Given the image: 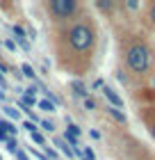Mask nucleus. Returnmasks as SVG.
Here are the masks:
<instances>
[{"instance_id": "nucleus-1", "label": "nucleus", "mask_w": 155, "mask_h": 160, "mask_svg": "<svg viewBox=\"0 0 155 160\" xmlns=\"http://www.w3.org/2000/svg\"><path fill=\"white\" fill-rule=\"evenodd\" d=\"M125 67H128L135 76L139 78H148L155 76V48L153 43L146 39H132L125 48Z\"/></svg>"}, {"instance_id": "nucleus-2", "label": "nucleus", "mask_w": 155, "mask_h": 160, "mask_svg": "<svg viewBox=\"0 0 155 160\" xmlns=\"http://www.w3.org/2000/svg\"><path fill=\"white\" fill-rule=\"evenodd\" d=\"M94 41H96V32H94V28L89 23H78V25H73L69 30V43L78 50V53L91 50Z\"/></svg>"}, {"instance_id": "nucleus-3", "label": "nucleus", "mask_w": 155, "mask_h": 160, "mask_svg": "<svg viewBox=\"0 0 155 160\" xmlns=\"http://www.w3.org/2000/svg\"><path fill=\"white\" fill-rule=\"evenodd\" d=\"M75 9H78L75 0H53V2H50V12H53L57 18H69Z\"/></svg>"}, {"instance_id": "nucleus-4", "label": "nucleus", "mask_w": 155, "mask_h": 160, "mask_svg": "<svg viewBox=\"0 0 155 160\" xmlns=\"http://www.w3.org/2000/svg\"><path fill=\"white\" fill-rule=\"evenodd\" d=\"M100 94H103V96L107 98V103L112 105V108H116V110H121V108H123V98L119 96V92H116L114 87L105 85V87H103V89H100Z\"/></svg>"}, {"instance_id": "nucleus-5", "label": "nucleus", "mask_w": 155, "mask_h": 160, "mask_svg": "<svg viewBox=\"0 0 155 160\" xmlns=\"http://www.w3.org/2000/svg\"><path fill=\"white\" fill-rule=\"evenodd\" d=\"M12 32L16 34V43H18L21 48H23V50H30V41H27V32L23 30V28H21V25H12Z\"/></svg>"}, {"instance_id": "nucleus-6", "label": "nucleus", "mask_w": 155, "mask_h": 160, "mask_svg": "<svg viewBox=\"0 0 155 160\" xmlns=\"http://www.w3.org/2000/svg\"><path fill=\"white\" fill-rule=\"evenodd\" d=\"M71 89H73V94H75V96H80V98H89V87H87L82 80H73L71 82Z\"/></svg>"}, {"instance_id": "nucleus-7", "label": "nucleus", "mask_w": 155, "mask_h": 160, "mask_svg": "<svg viewBox=\"0 0 155 160\" xmlns=\"http://www.w3.org/2000/svg\"><path fill=\"white\" fill-rule=\"evenodd\" d=\"M0 130H5L9 137H16L18 135V128H16V123L9 121V119H0Z\"/></svg>"}, {"instance_id": "nucleus-8", "label": "nucleus", "mask_w": 155, "mask_h": 160, "mask_svg": "<svg viewBox=\"0 0 155 160\" xmlns=\"http://www.w3.org/2000/svg\"><path fill=\"white\" fill-rule=\"evenodd\" d=\"M105 110H107V114H109V117H112L114 121H119L121 126H125V123H128V117H125V114H123L121 110H116V108H112V105H107Z\"/></svg>"}, {"instance_id": "nucleus-9", "label": "nucleus", "mask_w": 155, "mask_h": 160, "mask_svg": "<svg viewBox=\"0 0 155 160\" xmlns=\"http://www.w3.org/2000/svg\"><path fill=\"white\" fill-rule=\"evenodd\" d=\"M18 105L23 108V112H30L32 108L36 105V98H34V96H25V94H21V98H18Z\"/></svg>"}, {"instance_id": "nucleus-10", "label": "nucleus", "mask_w": 155, "mask_h": 160, "mask_svg": "<svg viewBox=\"0 0 155 160\" xmlns=\"http://www.w3.org/2000/svg\"><path fill=\"white\" fill-rule=\"evenodd\" d=\"M146 21H148V23H151V28L155 30V0L146 5Z\"/></svg>"}, {"instance_id": "nucleus-11", "label": "nucleus", "mask_w": 155, "mask_h": 160, "mask_svg": "<svg viewBox=\"0 0 155 160\" xmlns=\"http://www.w3.org/2000/svg\"><path fill=\"white\" fill-rule=\"evenodd\" d=\"M36 108L43 112H55V103H50L48 98H41V101H36Z\"/></svg>"}, {"instance_id": "nucleus-12", "label": "nucleus", "mask_w": 155, "mask_h": 160, "mask_svg": "<svg viewBox=\"0 0 155 160\" xmlns=\"http://www.w3.org/2000/svg\"><path fill=\"white\" fill-rule=\"evenodd\" d=\"M2 110H5V117H7V119H14V121H16V119L21 117V112H18L14 105H5Z\"/></svg>"}, {"instance_id": "nucleus-13", "label": "nucleus", "mask_w": 155, "mask_h": 160, "mask_svg": "<svg viewBox=\"0 0 155 160\" xmlns=\"http://www.w3.org/2000/svg\"><path fill=\"white\" fill-rule=\"evenodd\" d=\"M30 140H32L34 144H39V147H46V137H43V135L39 133V128H36V130H32V133H30Z\"/></svg>"}, {"instance_id": "nucleus-14", "label": "nucleus", "mask_w": 155, "mask_h": 160, "mask_svg": "<svg viewBox=\"0 0 155 160\" xmlns=\"http://www.w3.org/2000/svg\"><path fill=\"white\" fill-rule=\"evenodd\" d=\"M55 147H60V151H62V153H64V156H69V158L73 156V151L69 149V144H66V142H64V137H62V140H55Z\"/></svg>"}, {"instance_id": "nucleus-15", "label": "nucleus", "mask_w": 155, "mask_h": 160, "mask_svg": "<svg viewBox=\"0 0 155 160\" xmlns=\"http://www.w3.org/2000/svg\"><path fill=\"white\" fill-rule=\"evenodd\" d=\"M21 71H23V76H25V78H32V80H34V76H36V73H34V69L30 67V64H21Z\"/></svg>"}, {"instance_id": "nucleus-16", "label": "nucleus", "mask_w": 155, "mask_h": 160, "mask_svg": "<svg viewBox=\"0 0 155 160\" xmlns=\"http://www.w3.org/2000/svg\"><path fill=\"white\" fill-rule=\"evenodd\" d=\"M7 151H9V153H16V151H18V142H16V137H12V140L7 142Z\"/></svg>"}, {"instance_id": "nucleus-17", "label": "nucleus", "mask_w": 155, "mask_h": 160, "mask_svg": "<svg viewBox=\"0 0 155 160\" xmlns=\"http://www.w3.org/2000/svg\"><path fill=\"white\" fill-rule=\"evenodd\" d=\"M82 160H96V153L91 151V147H87V149H82Z\"/></svg>"}, {"instance_id": "nucleus-18", "label": "nucleus", "mask_w": 155, "mask_h": 160, "mask_svg": "<svg viewBox=\"0 0 155 160\" xmlns=\"http://www.w3.org/2000/svg\"><path fill=\"white\" fill-rule=\"evenodd\" d=\"M66 133H71V135H75V137H80V133H82V130H80L75 123H69V126H66Z\"/></svg>"}, {"instance_id": "nucleus-19", "label": "nucleus", "mask_w": 155, "mask_h": 160, "mask_svg": "<svg viewBox=\"0 0 155 160\" xmlns=\"http://www.w3.org/2000/svg\"><path fill=\"white\" fill-rule=\"evenodd\" d=\"M5 48L7 50H12V53H16V48H18V43L14 41V39H5Z\"/></svg>"}, {"instance_id": "nucleus-20", "label": "nucleus", "mask_w": 155, "mask_h": 160, "mask_svg": "<svg viewBox=\"0 0 155 160\" xmlns=\"http://www.w3.org/2000/svg\"><path fill=\"white\" fill-rule=\"evenodd\" d=\"M153 110H155V108H153ZM148 133L153 135V140H155V114L148 117Z\"/></svg>"}, {"instance_id": "nucleus-21", "label": "nucleus", "mask_w": 155, "mask_h": 160, "mask_svg": "<svg viewBox=\"0 0 155 160\" xmlns=\"http://www.w3.org/2000/svg\"><path fill=\"white\" fill-rule=\"evenodd\" d=\"M82 105L87 108V110H96V101H94L91 96H89V98H85V101H82Z\"/></svg>"}, {"instance_id": "nucleus-22", "label": "nucleus", "mask_w": 155, "mask_h": 160, "mask_svg": "<svg viewBox=\"0 0 155 160\" xmlns=\"http://www.w3.org/2000/svg\"><path fill=\"white\" fill-rule=\"evenodd\" d=\"M39 123H41V130H48V133H53V128H55L53 121H46V119H43V121H39Z\"/></svg>"}, {"instance_id": "nucleus-23", "label": "nucleus", "mask_w": 155, "mask_h": 160, "mask_svg": "<svg viewBox=\"0 0 155 160\" xmlns=\"http://www.w3.org/2000/svg\"><path fill=\"white\" fill-rule=\"evenodd\" d=\"M14 156H16V160H30V156H27V153H25L23 149H18V151H16V153H14Z\"/></svg>"}, {"instance_id": "nucleus-24", "label": "nucleus", "mask_w": 155, "mask_h": 160, "mask_svg": "<svg viewBox=\"0 0 155 160\" xmlns=\"http://www.w3.org/2000/svg\"><path fill=\"white\" fill-rule=\"evenodd\" d=\"M96 5H98L100 9H112V2H107V0H98Z\"/></svg>"}, {"instance_id": "nucleus-25", "label": "nucleus", "mask_w": 155, "mask_h": 160, "mask_svg": "<svg viewBox=\"0 0 155 160\" xmlns=\"http://www.w3.org/2000/svg\"><path fill=\"white\" fill-rule=\"evenodd\" d=\"M23 128L27 130V133H32V130H36V126H34L32 121H23Z\"/></svg>"}, {"instance_id": "nucleus-26", "label": "nucleus", "mask_w": 155, "mask_h": 160, "mask_svg": "<svg viewBox=\"0 0 155 160\" xmlns=\"http://www.w3.org/2000/svg\"><path fill=\"white\" fill-rule=\"evenodd\" d=\"M125 7H128V9H139V2H137V0H128Z\"/></svg>"}, {"instance_id": "nucleus-27", "label": "nucleus", "mask_w": 155, "mask_h": 160, "mask_svg": "<svg viewBox=\"0 0 155 160\" xmlns=\"http://www.w3.org/2000/svg\"><path fill=\"white\" fill-rule=\"evenodd\" d=\"M9 140H12V137H9V135H7V133H5V130H0V142H5V144H7V142H9Z\"/></svg>"}, {"instance_id": "nucleus-28", "label": "nucleus", "mask_w": 155, "mask_h": 160, "mask_svg": "<svg viewBox=\"0 0 155 160\" xmlns=\"http://www.w3.org/2000/svg\"><path fill=\"white\" fill-rule=\"evenodd\" d=\"M5 87H7V78L2 76V71H0V89H5Z\"/></svg>"}, {"instance_id": "nucleus-29", "label": "nucleus", "mask_w": 155, "mask_h": 160, "mask_svg": "<svg viewBox=\"0 0 155 160\" xmlns=\"http://www.w3.org/2000/svg\"><path fill=\"white\" fill-rule=\"evenodd\" d=\"M103 87H105V85H103V80L98 78V80H96V82H94V89H103Z\"/></svg>"}, {"instance_id": "nucleus-30", "label": "nucleus", "mask_w": 155, "mask_h": 160, "mask_svg": "<svg viewBox=\"0 0 155 160\" xmlns=\"http://www.w3.org/2000/svg\"><path fill=\"white\" fill-rule=\"evenodd\" d=\"M91 137H94V140H100V133H98V130H91V133H89Z\"/></svg>"}, {"instance_id": "nucleus-31", "label": "nucleus", "mask_w": 155, "mask_h": 160, "mask_svg": "<svg viewBox=\"0 0 155 160\" xmlns=\"http://www.w3.org/2000/svg\"><path fill=\"white\" fill-rule=\"evenodd\" d=\"M0 160H2V156H0Z\"/></svg>"}]
</instances>
